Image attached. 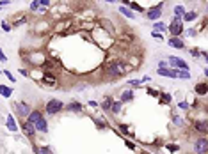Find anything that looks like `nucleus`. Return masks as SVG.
<instances>
[{"label":"nucleus","mask_w":208,"mask_h":154,"mask_svg":"<svg viewBox=\"0 0 208 154\" xmlns=\"http://www.w3.org/2000/svg\"><path fill=\"white\" fill-rule=\"evenodd\" d=\"M37 9H39V2H37V0H34V2L30 4V11H37Z\"/></svg>","instance_id":"obj_36"},{"label":"nucleus","mask_w":208,"mask_h":154,"mask_svg":"<svg viewBox=\"0 0 208 154\" xmlns=\"http://www.w3.org/2000/svg\"><path fill=\"white\" fill-rule=\"evenodd\" d=\"M4 75H6V78H9L11 82H16V78L13 76V75H11V71H4Z\"/></svg>","instance_id":"obj_37"},{"label":"nucleus","mask_w":208,"mask_h":154,"mask_svg":"<svg viewBox=\"0 0 208 154\" xmlns=\"http://www.w3.org/2000/svg\"><path fill=\"white\" fill-rule=\"evenodd\" d=\"M2 30H4V32H11V25H9L7 21H4V23H2Z\"/></svg>","instance_id":"obj_35"},{"label":"nucleus","mask_w":208,"mask_h":154,"mask_svg":"<svg viewBox=\"0 0 208 154\" xmlns=\"http://www.w3.org/2000/svg\"><path fill=\"white\" fill-rule=\"evenodd\" d=\"M7 128L13 131V133H16V131H18V126H16L15 117H13V115H9V117H7Z\"/></svg>","instance_id":"obj_20"},{"label":"nucleus","mask_w":208,"mask_h":154,"mask_svg":"<svg viewBox=\"0 0 208 154\" xmlns=\"http://www.w3.org/2000/svg\"><path fill=\"white\" fill-rule=\"evenodd\" d=\"M178 108H180V110H187V108H189V103H187V101H180Z\"/></svg>","instance_id":"obj_34"},{"label":"nucleus","mask_w":208,"mask_h":154,"mask_svg":"<svg viewBox=\"0 0 208 154\" xmlns=\"http://www.w3.org/2000/svg\"><path fill=\"white\" fill-rule=\"evenodd\" d=\"M94 124L100 128V129H105V128H107V124H105V122L101 120V117H96V119H94Z\"/></svg>","instance_id":"obj_29"},{"label":"nucleus","mask_w":208,"mask_h":154,"mask_svg":"<svg viewBox=\"0 0 208 154\" xmlns=\"http://www.w3.org/2000/svg\"><path fill=\"white\" fill-rule=\"evenodd\" d=\"M125 6H128L132 11H139V13H144V7H141L137 2H123Z\"/></svg>","instance_id":"obj_18"},{"label":"nucleus","mask_w":208,"mask_h":154,"mask_svg":"<svg viewBox=\"0 0 208 154\" xmlns=\"http://www.w3.org/2000/svg\"><path fill=\"white\" fill-rule=\"evenodd\" d=\"M172 122H174V124H176V126H183V119H181V117H180V115H174V117H172Z\"/></svg>","instance_id":"obj_30"},{"label":"nucleus","mask_w":208,"mask_h":154,"mask_svg":"<svg viewBox=\"0 0 208 154\" xmlns=\"http://www.w3.org/2000/svg\"><path fill=\"white\" fill-rule=\"evenodd\" d=\"M126 145H128V147L132 149V151H134V149H135V145H134V142H130V140H126Z\"/></svg>","instance_id":"obj_45"},{"label":"nucleus","mask_w":208,"mask_h":154,"mask_svg":"<svg viewBox=\"0 0 208 154\" xmlns=\"http://www.w3.org/2000/svg\"><path fill=\"white\" fill-rule=\"evenodd\" d=\"M162 9H164V4H158V6H155V7H151V9H148V11H146V16H148V20H151V21L158 20V18L162 16Z\"/></svg>","instance_id":"obj_8"},{"label":"nucleus","mask_w":208,"mask_h":154,"mask_svg":"<svg viewBox=\"0 0 208 154\" xmlns=\"http://www.w3.org/2000/svg\"><path fill=\"white\" fill-rule=\"evenodd\" d=\"M36 154H53V152L48 145H41V147H36Z\"/></svg>","instance_id":"obj_24"},{"label":"nucleus","mask_w":208,"mask_h":154,"mask_svg":"<svg viewBox=\"0 0 208 154\" xmlns=\"http://www.w3.org/2000/svg\"><path fill=\"white\" fill-rule=\"evenodd\" d=\"M192 126H194V129H196V131H199L203 136L206 135V131H208L206 119H194V120H192Z\"/></svg>","instance_id":"obj_9"},{"label":"nucleus","mask_w":208,"mask_h":154,"mask_svg":"<svg viewBox=\"0 0 208 154\" xmlns=\"http://www.w3.org/2000/svg\"><path fill=\"white\" fill-rule=\"evenodd\" d=\"M6 60H7V57L4 55V51L0 50V62H6Z\"/></svg>","instance_id":"obj_44"},{"label":"nucleus","mask_w":208,"mask_h":154,"mask_svg":"<svg viewBox=\"0 0 208 154\" xmlns=\"http://www.w3.org/2000/svg\"><path fill=\"white\" fill-rule=\"evenodd\" d=\"M194 152L196 154H206L208 152V140L206 136H199L194 142Z\"/></svg>","instance_id":"obj_5"},{"label":"nucleus","mask_w":208,"mask_h":154,"mask_svg":"<svg viewBox=\"0 0 208 154\" xmlns=\"http://www.w3.org/2000/svg\"><path fill=\"white\" fill-rule=\"evenodd\" d=\"M169 46L171 48H174V50H183L185 48V41L181 39V37H169Z\"/></svg>","instance_id":"obj_11"},{"label":"nucleus","mask_w":208,"mask_h":154,"mask_svg":"<svg viewBox=\"0 0 208 154\" xmlns=\"http://www.w3.org/2000/svg\"><path fill=\"white\" fill-rule=\"evenodd\" d=\"M112 103H114V99L110 98V96H105L103 103H101V108H103V112H110V108H112Z\"/></svg>","instance_id":"obj_16"},{"label":"nucleus","mask_w":208,"mask_h":154,"mask_svg":"<svg viewBox=\"0 0 208 154\" xmlns=\"http://www.w3.org/2000/svg\"><path fill=\"white\" fill-rule=\"evenodd\" d=\"M119 13L121 14H125V16H126V18H130V20H134V18H135V14L132 13V11H130V9H126V7H119Z\"/></svg>","instance_id":"obj_25"},{"label":"nucleus","mask_w":208,"mask_h":154,"mask_svg":"<svg viewBox=\"0 0 208 154\" xmlns=\"http://www.w3.org/2000/svg\"><path fill=\"white\" fill-rule=\"evenodd\" d=\"M148 94H150V96H157V98L160 96V92L155 91V89H148Z\"/></svg>","instance_id":"obj_38"},{"label":"nucleus","mask_w":208,"mask_h":154,"mask_svg":"<svg viewBox=\"0 0 208 154\" xmlns=\"http://www.w3.org/2000/svg\"><path fill=\"white\" fill-rule=\"evenodd\" d=\"M128 101H134V92L126 91L121 94V103H128Z\"/></svg>","instance_id":"obj_19"},{"label":"nucleus","mask_w":208,"mask_h":154,"mask_svg":"<svg viewBox=\"0 0 208 154\" xmlns=\"http://www.w3.org/2000/svg\"><path fill=\"white\" fill-rule=\"evenodd\" d=\"M9 4H11L9 0H2V2H0V6H9Z\"/></svg>","instance_id":"obj_46"},{"label":"nucleus","mask_w":208,"mask_h":154,"mask_svg":"<svg viewBox=\"0 0 208 154\" xmlns=\"http://www.w3.org/2000/svg\"><path fill=\"white\" fill-rule=\"evenodd\" d=\"M153 28H155V30H160V32H165V30H167V27H165L162 21H155V23H153Z\"/></svg>","instance_id":"obj_27"},{"label":"nucleus","mask_w":208,"mask_h":154,"mask_svg":"<svg viewBox=\"0 0 208 154\" xmlns=\"http://www.w3.org/2000/svg\"><path fill=\"white\" fill-rule=\"evenodd\" d=\"M165 67H167V62L165 60H160L158 62V69H165Z\"/></svg>","instance_id":"obj_41"},{"label":"nucleus","mask_w":208,"mask_h":154,"mask_svg":"<svg viewBox=\"0 0 208 154\" xmlns=\"http://www.w3.org/2000/svg\"><path fill=\"white\" fill-rule=\"evenodd\" d=\"M126 83H128L130 87H141L142 82H141V80H130V82H126Z\"/></svg>","instance_id":"obj_31"},{"label":"nucleus","mask_w":208,"mask_h":154,"mask_svg":"<svg viewBox=\"0 0 208 154\" xmlns=\"http://www.w3.org/2000/svg\"><path fill=\"white\" fill-rule=\"evenodd\" d=\"M194 91H196V94H197V96H206V92H208V85H206V82L196 83Z\"/></svg>","instance_id":"obj_12"},{"label":"nucleus","mask_w":208,"mask_h":154,"mask_svg":"<svg viewBox=\"0 0 208 154\" xmlns=\"http://www.w3.org/2000/svg\"><path fill=\"white\" fill-rule=\"evenodd\" d=\"M89 106H93L94 108V106H98V103H96V101H89Z\"/></svg>","instance_id":"obj_48"},{"label":"nucleus","mask_w":208,"mask_h":154,"mask_svg":"<svg viewBox=\"0 0 208 154\" xmlns=\"http://www.w3.org/2000/svg\"><path fill=\"white\" fill-rule=\"evenodd\" d=\"M196 18H197V13H196V11H189V13H185V14H183V18H181V21H183V20H185V21H194Z\"/></svg>","instance_id":"obj_21"},{"label":"nucleus","mask_w":208,"mask_h":154,"mask_svg":"<svg viewBox=\"0 0 208 154\" xmlns=\"http://www.w3.org/2000/svg\"><path fill=\"white\" fill-rule=\"evenodd\" d=\"M121 108H123L121 101H114V103H112V108H110V112H112V113H119V112H121Z\"/></svg>","instance_id":"obj_26"},{"label":"nucleus","mask_w":208,"mask_h":154,"mask_svg":"<svg viewBox=\"0 0 208 154\" xmlns=\"http://www.w3.org/2000/svg\"><path fill=\"white\" fill-rule=\"evenodd\" d=\"M167 60L174 66V69H178V71H189V64H187L183 59H180V57L169 55V57H167Z\"/></svg>","instance_id":"obj_6"},{"label":"nucleus","mask_w":208,"mask_h":154,"mask_svg":"<svg viewBox=\"0 0 208 154\" xmlns=\"http://www.w3.org/2000/svg\"><path fill=\"white\" fill-rule=\"evenodd\" d=\"M119 131H121L123 135H130V131H128V126H125V124H119Z\"/></svg>","instance_id":"obj_33"},{"label":"nucleus","mask_w":208,"mask_h":154,"mask_svg":"<svg viewBox=\"0 0 208 154\" xmlns=\"http://www.w3.org/2000/svg\"><path fill=\"white\" fill-rule=\"evenodd\" d=\"M183 14H185V7L183 6H174V18H183Z\"/></svg>","instance_id":"obj_22"},{"label":"nucleus","mask_w":208,"mask_h":154,"mask_svg":"<svg viewBox=\"0 0 208 154\" xmlns=\"http://www.w3.org/2000/svg\"><path fill=\"white\" fill-rule=\"evenodd\" d=\"M178 71V69H176ZM176 78H183V80H189V78H190V73H189V71H178V73H176Z\"/></svg>","instance_id":"obj_28"},{"label":"nucleus","mask_w":208,"mask_h":154,"mask_svg":"<svg viewBox=\"0 0 208 154\" xmlns=\"http://www.w3.org/2000/svg\"><path fill=\"white\" fill-rule=\"evenodd\" d=\"M27 120L34 126L36 133L37 131H39V133H48V122H46V119L43 117V113L39 112V110H32V112L29 113Z\"/></svg>","instance_id":"obj_2"},{"label":"nucleus","mask_w":208,"mask_h":154,"mask_svg":"<svg viewBox=\"0 0 208 154\" xmlns=\"http://www.w3.org/2000/svg\"><path fill=\"white\" fill-rule=\"evenodd\" d=\"M167 149H169V151H171V152H176V151H178V145H167Z\"/></svg>","instance_id":"obj_43"},{"label":"nucleus","mask_w":208,"mask_h":154,"mask_svg":"<svg viewBox=\"0 0 208 154\" xmlns=\"http://www.w3.org/2000/svg\"><path fill=\"white\" fill-rule=\"evenodd\" d=\"M176 69H169V67H165V69H158V75L160 76H167V78H176Z\"/></svg>","instance_id":"obj_14"},{"label":"nucleus","mask_w":208,"mask_h":154,"mask_svg":"<svg viewBox=\"0 0 208 154\" xmlns=\"http://www.w3.org/2000/svg\"><path fill=\"white\" fill-rule=\"evenodd\" d=\"M151 35H153L155 39H164V35L160 34V32H153V34H151Z\"/></svg>","instance_id":"obj_42"},{"label":"nucleus","mask_w":208,"mask_h":154,"mask_svg":"<svg viewBox=\"0 0 208 154\" xmlns=\"http://www.w3.org/2000/svg\"><path fill=\"white\" fill-rule=\"evenodd\" d=\"M64 103L61 101V99H50L46 105H45V112H46V115H57L59 112H62L64 110Z\"/></svg>","instance_id":"obj_3"},{"label":"nucleus","mask_w":208,"mask_h":154,"mask_svg":"<svg viewBox=\"0 0 208 154\" xmlns=\"http://www.w3.org/2000/svg\"><path fill=\"white\" fill-rule=\"evenodd\" d=\"M158 98H160V105H169V103H171V94H167V92H160V96H158Z\"/></svg>","instance_id":"obj_17"},{"label":"nucleus","mask_w":208,"mask_h":154,"mask_svg":"<svg viewBox=\"0 0 208 154\" xmlns=\"http://www.w3.org/2000/svg\"><path fill=\"white\" fill-rule=\"evenodd\" d=\"M183 32H185L183 21L180 20V18H172L171 23H169V34H171V37H181Z\"/></svg>","instance_id":"obj_4"},{"label":"nucleus","mask_w":208,"mask_h":154,"mask_svg":"<svg viewBox=\"0 0 208 154\" xmlns=\"http://www.w3.org/2000/svg\"><path fill=\"white\" fill-rule=\"evenodd\" d=\"M190 55L197 59V57H199V50H197V48H192V50H190Z\"/></svg>","instance_id":"obj_40"},{"label":"nucleus","mask_w":208,"mask_h":154,"mask_svg":"<svg viewBox=\"0 0 208 154\" xmlns=\"http://www.w3.org/2000/svg\"><path fill=\"white\" fill-rule=\"evenodd\" d=\"M15 110H16V113H18L22 119L29 117V113L32 112V110H30V106L27 105V103H23V101H18V103H15Z\"/></svg>","instance_id":"obj_7"},{"label":"nucleus","mask_w":208,"mask_h":154,"mask_svg":"<svg viewBox=\"0 0 208 154\" xmlns=\"http://www.w3.org/2000/svg\"><path fill=\"white\" fill-rule=\"evenodd\" d=\"M22 129H23V133L27 135L30 140H34V136H36V129H34V126H32L27 119L22 120Z\"/></svg>","instance_id":"obj_10"},{"label":"nucleus","mask_w":208,"mask_h":154,"mask_svg":"<svg viewBox=\"0 0 208 154\" xmlns=\"http://www.w3.org/2000/svg\"><path fill=\"white\" fill-rule=\"evenodd\" d=\"M64 108H68V112H77V113L84 112V105H80V103H77V101H73V103H70V105H66Z\"/></svg>","instance_id":"obj_13"},{"label":"nucleus","mask_w":208,"mask_h":154,"mask_svg":"<svg viewBox=\"0 0 208 154\" xmlns=\"http://www.w3.org/2000/svg\"><path fill=\"white\" fill-rule=\"evenodd\" d=\"M37 2H39V7H50L52 6L50 0H37Z\"/></svg>","instance_id":"obj_32"},{"label":"nucleus","mask_w":208,"mask_h":154,"mask_svg":"<svg viewBox=\"0 0 208 154\" xmlns=\"http://www.w3.org/2000/svg\"><path fill=\"white\" fill-rule=\"evenodd\" d=\"M0 94H2L4 98H11L13 89H9V87H6V85H0Z\"/></svg>","instance_id":"obj_23"},{"label":"nucleus","mask_w":208,"mask_h":154,"mask_svg":"<svg viewBox=\"0 0 208 154\" xmlns=\"http://www.w3.org/2000/svg\"><path fill=\"white\" fill-rule=\"evenodd\" d=\"M20 73H22V75H25V76L29 75V71H27V69H23V67H22V69H20Z\"/></svg>","instance_id":"obj_47"},{"label":"nucleus","mask_w":208,"mask_h":154,"mask_svg":"<svg viewBox=\"0 0 208 154\" xmlns=\"http://www.w3.org/2000/svg\"><path fill=\"white\" fill-rule=\"evenodd\" d=\"M126 71H128V66L126 62H123V60H108L105 62V75L108 78H112V80H117V78H121L126 75Z\"/></svg>","instance_id":"obj_1"},{"label":"nucleus","mask_w":208,"mask_h":154,"mask_svg":"<svg viewBox=\"0 0 208 154\" xmlns=\"http://www.w3.org/2000/svg\"><path fill=\"white\" fill-rule=\"evenodd\" d=\"M43 82H45V83H48V85H55V83H57V76H55L53 73H45Z\"/></svg>","instance_id":"obj_15"},{"label":"nucleus","mask_w":208,"mask_h":154,"mask_svg":"<svg viewBox=\"0 0 208 154\" xmlns=\"http://www.w3.org/2000/svg\"><path fill=\"white\" fill-rule=\"evenodd\" d=\"M196 34H197V30H196V28H189V30H187V35H190V37H194Z\"/></svg>","instance_id":"obj_39"}]
</instances>
